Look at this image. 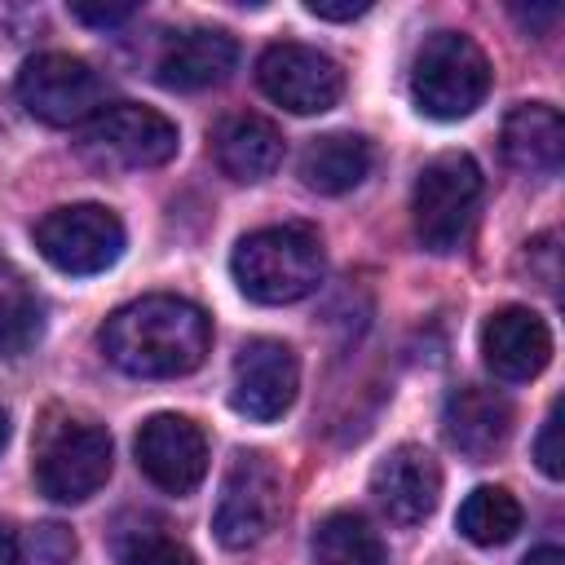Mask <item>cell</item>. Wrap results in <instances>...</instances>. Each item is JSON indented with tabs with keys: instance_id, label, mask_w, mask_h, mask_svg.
Returning a JSON list of instances; mask_svg holds the SVG:
<instances>
[{
	"instance_id": "cell-4",
	"label": "cell",
	"mask_w": 565,
	"mask_h": 565,
	"mask_svg": "<svg viewBox=\"0 0 565 565\" xmlns=\"http://www.w3.org/2000/svg\"><path fill=\"white\" fill-rule=\"evenodd\" d=\"M477 199H481V168L472 154L446 150V154L428 159L415 181V194H411L415 238L437 256L455 252L472 230Z\"/></svg>"
},
{
	"instance_id": "cell-18",
	"label": "cell",
	"mask_w": 565,
	"mask_h": 565,
	"mask_svg": "<svg viewBox=\"0 0 565 565\" xmlns=\"http://www.w3.org/2000/svg\"><path fill=\"white\" fill-rule=\"evenodd\" d=\"M216 163L234 181H265L282 163V132L260 115H234L216 132Z\"/></svg>"
},
{
	"instance_id": "cell-12",
	"label": "cell",
	"mask_w": 565,
	"mask_h": 565,
	"mask_svg": "<svg viewBox=\"0 0 565 565\" xmlns=\"http://www.w3.org/2000/svg\"><path fill=\"white\" fill-rule=\"evenodd\" d=\"M132 450L137 468L168 494H190L207 472V437L185 415H150Z\"/></svg>"
},
{
	"instance_id": "cell-11",
	"label": "cell",
	"mask_w": 565,
	"mask_h": 565,
	"mask_svg": "<svg viewBox=\"0 0 565 565\" xmlns=\"http://www.w3.org/2000/svg\"><path fill=\"white\" fill-rule=\"evenodd\" d=\"M300 388V362L282 340H247L234 358V384H230V406L247 415L252 424H274L291 411Z\"/></svg>"
},
{
	"instance_id": "cell-7",
	"label": "cell",
	"mask_w": 565,
	"mask_h": 565,
	"mask_svg": "<svg viewBox=\"0 0 565 565\" xmlns=\"http://www.w3.org/2000/svg\"><path fill=\"white\" fill-rule=\"evenodd\" d=\"M35 247L53 269L71 278H88V274H106L124 256V225L102 203H71L35 221Z\"/></svg>"
},
{
	"instance_id": "cell-5",
	"label": "cell",
	"mask_w": 565,
	"mask_h": 565,
	"mask_svg": "<svg viewBox=\"0 0 565 565\" xmlns=\"http://www.w3.org/2000/svg\"><path fill=\"white\" fill-rule=\"evenodd\" d=\"M115 463L110 433L88 419H62L40 437L35 450V486L53 503H84L93 499Z\"/></svg>"
},
{
	"instance_id": "cell-14",
	"label": "cell",
	"mask_w": 565,
	"mask_h": 565,
	"mask_svg": "<svg viewBox=\"0 0 565 565\" xmlns=\"http://www.w3.org/2000/svg\"><path fill=\"white\" fill-rule=\"evenodd\" d=\"M481 358L486 366L508 380V384H521V380H534L547 362H552V331L547 322L525 309V305H508V309H494L481 327Z\"/></svg>"
},
{
	"instance_id": "cell-1",
	"label": "cell",
	"mask_w": 565,
	"mask_h": 565,
	"mask_svg": "<svg viewBox=\"0 0 565 565\" xmlns=\"http://www.w3.org/2000/svg\"><path fill=\"white\" fill-rule=\"evenodd\" d=\"M212 349V322L181 296H141L102 327V353L137 380L190 375Z\"/></svg>"
},
{
	"instance_id": "cell-10",
	"label": "cell",
	"mask_w": 565,
	"mask_h": 565,
	"mask_svg": "<svg viewBox=\"0 0 565 565\" xmlns=\"http://www.w3.org/2000/svg\"><path fill=\"white\" fill-rule=\"evenodd\" d=\"M256 84L269 102H278L291 115H322L340 102L344 93V71L331 53L313 44H269L256 62Z\"/></svg>"
},
{
	"instance_id": "cell-8",
	"label": "cell",
	"mask_w": 565,
	"mask_h": 565,
	"mask_svg": "<svg viewBox=\"0 0 565 565\" xmlns=\"http://www.w3.org/2000/svg\"><path fill=\"white\" fill-rule=\"evenodd\" d=\"M177 146H181L177 124L163 110L137 102L102 106L79 137V150L110 168H159L177 154Z\"/></svg>"
},
{
	"instance_id": "cell-13",
	"label": "cell",
	"mask_w": 565,
	"mask_h": 565,
	"mask_svg": "<svg viewBox=\"0 0 565 565\" xmlns=\"http://www.w3.org/2000/svg\"><path fill=\"white\" fill-rule=\"evenodd\" d=\"M371 494L393 525H419L441 499V468L424 446L402 441L371 468Z\"/></svg>"
},
{
	"instance_id": "cell-16",
	"label": "cell",
	"mask_w": 565,
	"mask_h": 565,
	"mask_svg": "<svg viewBox=\"0 0 565 565\" xmlns=\"http://www.w3.org/2000/svg\"><path fill=\"white\" fill-rule=\"evenodd\" d=\"M441 428H446V441L459 455L490 459L494 450H503V441L512 433V406H508L503 393H494L486 384H463L446 397Z\"/></svg>"
},
{
	"instance_id": "cell-15",
	"label": "cell",
	"mask_w": 565,
	"mask_h": 565,
	"mask_svg": "<svg viewBox=\"0 0 565 565\" xmlns=\"http://www.w3.org/2000/svg\"><path fill=\"white\" fill-rule=\"evenodd\" d=\"M234 62H238V44L230 31L194 26V31H181L163 44V53L154 62V79L163 88L194 93V88H212V84L230 79Z\"/></svg>"
},
{
	"instance_id": "cell-17",
	"label": "cell",
	"mask_w": 565,
	"mask_h": 565,
	"mask_svg": "<svg viewBox=\"0 0 565 565\" xmlns=\"http://www.w3.org/2000/svg\"><path fill=\"white\" fill-rule=\"evenodd\" d=\"M503 159L525 177H552L565 159V119L547 102H521L508 110L499 132Z\"/></svg>"
},
{
	"instance_id": "cell-28",
	"label": "cell",
	"mask_w": 565,
	"mask_h": 565,
	"mask_svg": "<svg viewBox=\"0 0 565 565\" xmlns=\"http://www.w3.org/2000/svg\"><path fill=\"white\" fill-rule=\"evenodd\" d=\"M521 565H565V552L561 547H534Z\"/></svg>"
},
{
	"instance_id": "cell-3",
	"label": "cell",
	"mask_w": 565,
	"mask_h": 565,
	"mask_svg": "<svg viewBox=\"0 0 565 565\" xmlns=\"http://www.w3.org/2000/svg\"><path fill=\"white\" fill-rule=\"evenodd\" d=\"M490 93V62L463 31H433L411 62V97L428 119H468Z\"/></svg>"
},
{
	"instance_id": "cell-21",
	"label": "cell",
	"mask_w": 565,
	"mask_h": 565,
	"mask_svg": "<svg viewBox=\"0 0 565 565\" xmlns=\"http://www.w3.org/2000/svg\"><path fill=\"white\" fill-rule=\"evenodd\" d=\"M313 565H388V556L358 512H331L313 534Z\"/></svg>"
},
{
	"instance_id": "cell-2",
	"label": "cell",
	"mask_w": 565,
	"mask_h": 565,
	"mask_svg": "<svg viewBox=\"0 0 565 565\" xmlns=\"http://www.w3.org/2000/svg\"><path fill=\"white\" fill-rule=\"evenodd\" d=\"M327 269L322 238L309 225H265L238 238L230 256V274L238 291L256 305H291L318 291Z\"/></svg>"
},
{
	"instance_id": "cell-27",
	"label": "cell",
	"mask_w": 565,
	"mask_h": 565,
	"mask_svg": "<svg viewBox=\"0 0 565 565\" xmlns=\"http://www.w3.org/2000/svg\"><path fill=\"white\" fill-rule=\"evenodd\" d=\"M0 565H22V547L9 525H0Z\"/></svg>"
},
{
	"instance_id": "cell-22",
	"label": "cell",
	"mask_w": 565,
	"mask_h": 565,
	"mask_svg": "<svg viewBox=\"0 0 565 565\" xmlns=\"http://www.w3.org/2000/svg\"><path fill=\"white\" fill-rule=\"evenodd\" d=\"M44 309L31 282L0 260V353H26L40 340Z\"/></svg>"
},
{
	"instance_id": "cell-26",
	"label": "cell",
	"mask_w": 565,
	"mask_h": 565,
	"mask_svg": "<svg viewBox=\"0 0 565 565\" xmlns=\"http://www.w3.org/2000/svg\"><path fill=\"white\" fill-rule=\"evenodd\" d=\"M371 9V0H305V13L322 18V22H353Z\"/></svg>"
},
{
	"instance_id": "cell-25",
	"label": "cell",
	"mask_w": 565,
	"mask_h": 565,
	"mask_svg": "<svg viewBox=\"0 0 565 565\" xmlns=\"http://www.w3.org/2000/svg\"><path fill=\"white\" fill-rule=\"evenodd\" d=\"M137 13V4H71V18H79V22H88V26H119V22H128Z\"/></svg>"
},
{
	"instance_id": "cell-29",
	"label": "cell",
	"mask_w": 565,
	"mask_h": 565,
	"mask_svg": "<svg viewBox=\"0 0 565 565\" xmlns=\"http://www.w3.org/2000/svg\"><path fill=\"white\" fill-rule=\"evenodd\" d=\"M4 441H9V419H4V411H0V450H4Z\"/></svg>"
},
{
	"instance_id": "cell-6",
	"label": "cell",
	"mask_w": 565,
	"mask_h": 565,
	"mask_svg": "<svg viewBox=\"0 0 565 565\" xmlns=\"http://www.w3.org/2000/svg\"><path fill=\"white\" fill-rule=\"evenodd\" d=\"M282 512V477L278 468L260 455V450H243L234 455L221 494H216V512H212V534L221 547L243 552L256 547Z\"/></svg>"
},
{
	"instance_id": "cell-9",
	"label": "cell",
	"mask_w": 565,
	"mask_h": 565,
	"mask_svg": "<svg viewBox=\"0 0 565 565\" xmlns=\"http://www.w3.org/2000/svg\"><path fill=\"white\" fill-rule=\"evenodd\" d=\"M18 102L40 124L75 128L102 110V75L84 57L40 53V57H26L18 71Z\"/></svg>"
},
{
	"instance_id": "cell-24",
	"label": "cell",
	"mask_w": 565,
	"mask_h": 565,
	"mask_svg": "<svg viewBox=\"0 0 565 565\" xmlns=\"http://www.w3.org/2000/svg\"><path fill=\"white\" fill-rule=\"evenodd\" d=\"M534 459H539V468L556 481V477H565V446H561V402H552V411H547V419H543V428H539V437H534Z\"/></svg>"
},
{
	"instance_id": "cell-19",
	"label": "cell",
	"mask_w": 565,
	"mask_h": 565,
	"mask_svg": "<svg viewBox=\"0 0 565 565\" xmlns=\"http://www.w3.org/2000/svg\"><path fill=\"white\" fill-rule=\"evenodd\" d=\"M371 172V141L358 132H327L313 137L300 154V177L318 194H344L362 185Z\"/></svg>"
},
{
	"instance_id": "cell-23",
	"label": "cell",
	"mask_w": 565,
	"mask_h": 565,
	"mask_svg": "<svg viewBox=\"0 0 565 565\" xmlns=\"http://www.w3.org/2000/svg\"><path fill=\"white\" fill-rule=\"evenodd\" d=\"M124 565H199L190 547L163 539V534H146L124 552Z\"/></svg>"
},
{
	"instance_id": "cell-20",
	"label": "cell",
	"mask_w": 565,
	"mask_h": 565,
	"mask_svg": "<svg viewBox=\"0 0 565 565\" xmlns=\"http://www.w3.org/2000/svg\"><path fill=\"white\" fill-rule=\"evenodd\" d=\"M459 534L477 547H503L516 530H521V503L516 494H508L503 486H477L455 516Z\"/></svg>"
}]
</instances>
